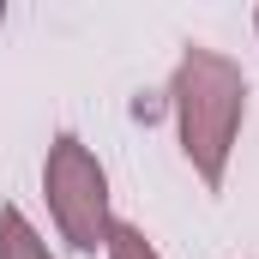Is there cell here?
<instances>
[{
  "label": "cell",
  "mask_w": 259,
  "mask_h": 259,
  "mask_svg": "<svg viewBox=\"0 0 259 259\" xmlns=\"http://www.w3.org/2000/svg\"><path fill=\"white\" fill-rule=\"evenodd\" d=\"M0 259H55L18 205H0Z\"/></svg>",
  "instance_id": "obj_3"
},
{
  "label": "cell",
  "mask_w": 259,
  "mask_h": 259,
  "mask_svg": "<svg viewBox=\"0 0 259 259\" xmlns=\"http://www.w3.org/2000/svg\"><path fill=\"white\" fill-rule=\"evenodd\" d=\"M42 199H49V217H55L66 247H78V253L109 247V235H115L109 175L78 133H55V145L42 157Z\"/></svg>",
  "instance_id": "obj_2"
},
{
  "label": "cell",
  "mask_w": 259,
  "mask_h": 259,
  "mask_svg": "<svg viewBox=\"0 0 259 259\" xmlns=\"http://www.w3.org/2000/svg\"><path fill=\"white\" fill-rule=\"evenodd\" d=\"M253 30H259V6H253Z\"/></svg>",
  "instance_id": "obj_5"
},
{
  "label": "cell",
  "mask_w": 259,
  "mask_h": 259,
  "mask_svg": "<svg viewBox=\"0 0 259 259\" xmlns=\"http://www.w3.org/2000/svg\"><path fill=\"white\" fill-rule=\"evenodd\" d=\"M169 109H175L181 151H187L193 175L217 193L229 175L241 121H247V72L205 42H187L175 61V78H169Z\"/></svg>",
  "instance_id": "obj_1"
},
{
  "label": "cell",
  "mask_w": 259,
  "mask_h": 259,
  "mask_svg": "<svg viewBox=\"0 0 259 259\" xmlns=\"http://www.w3.org/2000/svg\"><path fill=\"white\" fill-rule=\"evenodd\" d=\"M103 253H109V259H163L139 223H115V235H109V247H103Z\"/></svg>",
  "instance_id": "obj_4"
}]
</instances>
